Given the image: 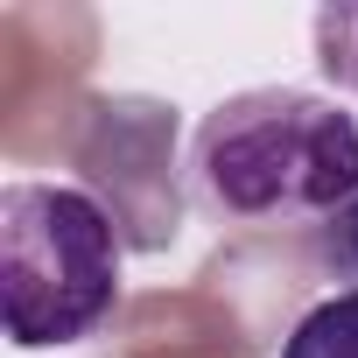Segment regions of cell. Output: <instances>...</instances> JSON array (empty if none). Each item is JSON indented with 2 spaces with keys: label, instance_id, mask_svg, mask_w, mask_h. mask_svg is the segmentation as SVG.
<instances>
[{
  "label": "cell",
  "instance_id": "1",
  "mask_svg": "<svg viewBox=\"0 0 358 358\" xmlns=\"http://www.w3.org/2000/svg\"><path fill=\"white\" fill-rule=\"evenodd\" d=\"M190 183L232 225H323L358 197V120L316 92L260 85L204 113Z\"/></svg>",
  "mask_w": 358,
  "mask_h": 358
},
{
  "label": "cell",
  "instance_id": "2",
  "mask_svg": "<svg viewBox=\"0 0 358 358\" xmlns=\"http://www.w3.org/2000/svg\"><path fill=\"white\" fill-rule=\"evenodd\" d=\"M120 246L127 239L92 190H0V316H8L15 351L85 344L120 302Z\"/></svg>",
  "mask_w": 358,
  "mask_h": 358
},
{
  "label": "cell",
  "instance_id": "3",
  "mask_svg": "<svg viewBox=\"0 0 358 358\" xmlns=\"http://www.w3.org/2000/svg\"><path fill=\"white\" fill-rule=\"evenodd\" d=\"M281 358H358V288L316 302V309L288 330Z\"/></svg>",
  "mask_w": 358,
  "mask_h": 358
},
{
  "label": "cell",
  "instance_id": "4",
  "mask_svg": "<svg viewBox=\"0 0 358 358\" xmlns=\"http://www.w3.org/2000/svg\"><path fill=\"white\" fill-rule=\"evenodd\" d=\"M316 64L330 85L358 92V8L337 0V8H316Z\"/></svg>",
  "mask_w": 358,
  "mask_h": 358
},
{
  "label": "cell",
  "instance_id": "5",
  "mask_svg": "<svg viewBox=\"0 0 358 358\" xmlns=\"http://www.w3.org/2000/svg\"><path fill=\"white\" fill-rule=\"evenodd\" d=\"M309 260H316L330 281H358V197L309 232Z\"/></svg>",
  "mask_w": 358,
  "mask_h": 358
}]
</instances>
